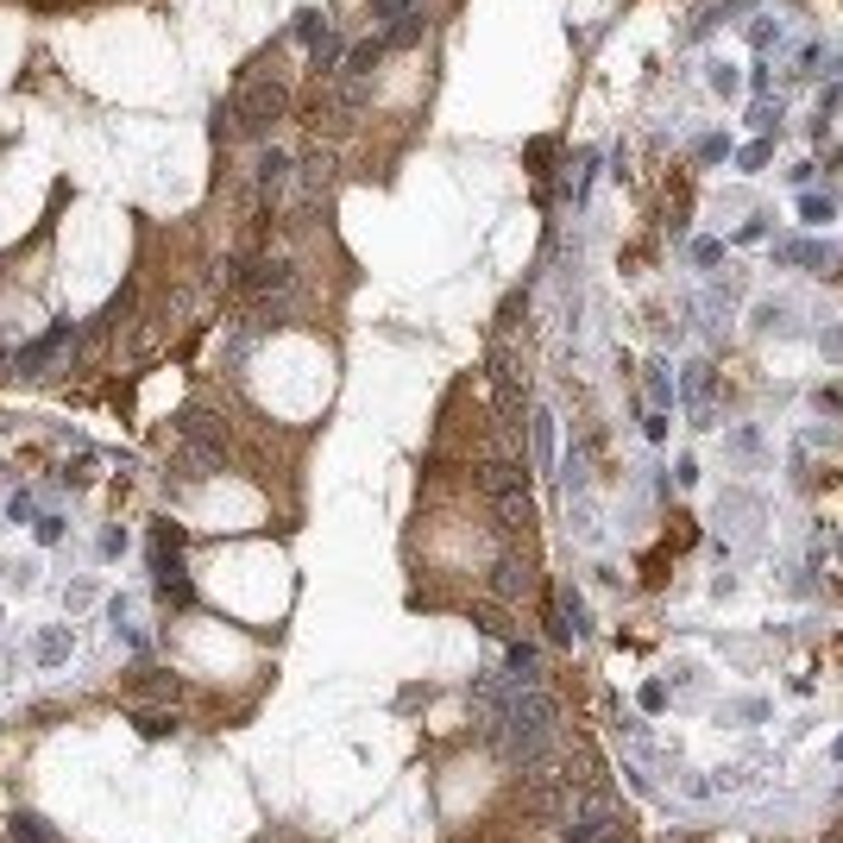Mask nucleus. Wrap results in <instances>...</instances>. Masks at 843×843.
I'll return each instance as SVG.
<instances>
[{
	"label": "nucleus",
	"instance_id": "f257e3e1",
	"mask_svg": "<svg viewBox=\"0 0 843 843\" xmlns=\"http://www.w3.org/2000/svg\"><path fill=\"white\" fill-rule=\"evenodd\" d=\"M554 730H561V706H554V692L516 687V692H511V711H504V730H497V755L530 774V768L548 762Z\"/></svg>",
	"mask_w": 843,
	"mask_h": 843
},
{
	"label": "nucleus",
	"instance_id": "f03ea898",
	"mask_svg": "<svg viewBox=\"0 0 843 843\" xmlns=\"http://www.w3.org/2000/svg\"><path fill=\"white\" fill-rule=\"evenodd\" d=\"M290 114V82L284 76H246L227 107H215V138H265Z\"/></svg>",
	"mask_w": 843,
	"mask_h": 843
},
{
	"label": "nucleus",
	"instance_id": "7ed1b4c3",
	"mask_svg": "<svg viewBox=\"0 0 843 843\" xmlns=\"http://www.w3.org/2000/svg\"><path fill=\"white\" fill-rule=\"evenodd\" d=\"M183 535L171 530V523H157L152 530V598L164 610H189L196 605V579H189V567H183Z\"/></svg>",
	"mask_w": 843,
	"mask_h": 843
},
{
	"label": "nucleus",
	"instance_id": "20e7f679",
	"mask_svg": "<svg viewBox=\"0 0 843 843\" xmlns=\"http://www.w3.org/2000/svg\"><path fill=\"white\" fill-rule=\"evenodd\" d=\"M511 680H504V667H472L466 680V706H472V724L485 743H497V730H504V711H511Z\"/></svg>",
	"mask_w": 843,
	"mask_h": 843
},
{
	"label": "nucleus",
	"instance_id": "39448f33",
	"mask_svg": "<svg viewBox=\"0 0 843 843\" xmlns=\"http://www.w3.org/2000/svg\"><path fill=\"white\" fill-rule=\"evenodd\" d=\"M227 284H234L239 296H258V302H271V296H296V265H290V258L246 253V258H234Z\"/></svg>",
	"mask_w": 843,
	"mask_h": 843
},
{
	"label": "nucleus",
	"instance_id": "423d86ee",
	"mask_svg": "<svg viewBox=\"0 0 843 843\" xmlns=\"http://www.w3.org/2000/svg\"><path fill=\"white\" fill-rule=\"evenodd\" d=\"M561 843H624V819L610 800H573V812L561 819Z\"/></svg>",
	"mask_w": 843,
	"mask_h": 843
},
{
	"label": "nucleus",
	"instance_id": "0eeeda50",
	"mask_svg": "<svg viewBox=\"0 0 843 843\" xmlns=\"http://www.w3.org/2000/svg\"><path fill=\"white\" fill-rule=\"evenodd\" d=\"M76 347V328L70 321H58V328H44L39 340H25V347H13V372L20 378H51L58 372V359Z\"/></svg>",
	"mask_w": 843,
	"mask_h": 843
},
{
	"label": "nucleus",
	"instance_id": "6e6552de",
	"mask_svg": "<svg viewBox=\"0 0 843 843\" xmlns=\"http://www.w3.org/2000/svg\"><path fill=\"white\" fill-rule=\"evenodd\" d=\"M177 441L196 453H220L227 460V415H208L189 403V410H177Z\"/></svg>",
	"mask_w": 843,
	"mask_h": 843
},
{
	"label": "nucleus",
	"instance_id": "1a4fd4ad",
	"mask_svg": "<svg viewBox=\"0 0 843 843\" xmlns=\"http://www.w3.org/2000/svg\"><path fill=\"white\" fill-rule=\"evenodd\" d=\"M253 183H258V202H277L296 183V157L284 152V145H265L258 164H253Z\"/></svg>",
	"mask_w": 843,
	"mask_h": 843
},
{
	"label": "nucleus",
	"instance_id": "9d476101",
	"mask_svg": "<svg viewBox=\"0 0 843 843\" xmlns=\"http://www.w3.org/2000/svg\"><path fill=\"white\" fill-rule=\"evenodd\" d=\"M384 58H391V51H384V39L372 32V39L347 44V58H340V76H333V82H353V89H366V82L378 76V63H384Z\"/></svg>",
	"mask_w": 843,
	"mask_h": 843
},
{
	"label": "nucleus",
	"instance_id": "9b49d317",
	"mask_svg": "<svg viewBox=\"0 0 843 843\" xmlns=\"http://www.w3.org/2000/svg\"><path fill=\"white\" fill-rule=\"evenodd\" d=\"M523 592H530V561H523V554H497V561H491V598H497V605H516Z\"/></svg>",
	"mask_w": 843,
	"mask_h": 843
},
{
	"label": "nucleus",
	"instance_id": "f8f14e48",
	"mask_svg": "<svg viewBox=\"0 0 843 843\" xmlns=\"http://www.w3.org/2000/svg\"><path fill=\"white\" fill-rule=\"evenodd\" d=\"M504 680L511 687H542V648L535 642H504Z\"/></svg>",
	"mask_w": 843,
	"mask_h": 843
},
{
	"label": "nucleus",
	"instance_id": "ddd939ff",
	"mask_svg": "<svg viewBox=\"0 0 843 843\" xmlns=\"http://www.w3.org/2000/svg\"><path fill=\"white\" fill-rule=\"evenodd\" d=\"M70 655H76V629L70 624H44L39 636H32V661L39 667H63Z\"/></svg>",
	"mask_w": 843,
	"mask_h": 843
},
{
	"label": "nucleus",
	"instance_id": "4468645a",
	"mask_svg": "<svg viewBox=\"0 0 843 843\" xmlns=\"http://www.w3.org/2000/svg\"><path fill=\"white\" fill-rule=\"evenodd\" d=\"M340 58H347V39L328 25V32L309 44V76H315V82H333V76H340Z\"/></svg>",
	"mask_w": 843,
	"mask_h": 843
},
{
	"label": "nucleus",
	"instance_id": "2eb2a0df",
	"mask_svg": "<svg viewBox=\"0 0 843 843\" xmlns=\"http://www.w3.org/2000/svg\"><path fill=\"white\" fill-rule=\"evenodd\" d=\"M774 265H805V271H824V265H831V246H824V239H781V246H774Z\"/></svg>",
	"mask_w": 843,
	"mask_h": 843
},
{
	"label": "nucleus",
	"instance_id": "dca6fc26",
	"mask_svg": "<svg viewBox=\"0 0 843 843\" xmlns=\"http://www.w3.org/2000/svg\"><path fill=\"white\" fill-rule=\"evenodd\" d=\"M378 39H384V51H415V44L429 39V7H422V13H410V20L384 25V32H378Z\"/></svg>",
	"mask_w": 843,
	"mask_h": 843
},
{
	"label": "nucleus",
	"instance_id": "f3484780",
	"mask_svg": "<svg viewBox=\"0 0 843 843\" xmlns=\"http://www.w3.org/2000/svg\"><path fill=\"white\" fill-rule=\"evenodd\" d=\"M410 13H422V0H366V20H372V32H384V25L410 20Z\"/></svg>",
	"mask_w": 843,
	"mask_h": 843
},
{
	"label": "nucleus",
	"instance_id": "a211bd4d",
	"mask_svg": "<svg viewBox=\"0 0 843 843\" xmlns=\"http://www.w3.org/2000/svg\"><path fill=\"white\" fill-rule=\"evenodd\" d=\"M13 843H58V831L44 812H13Z\"/></svg>",
	"mask_w": 843,
	"mask_h": 843
},
{
	"label": "nucleus",
	"instance_id": "6ab92c4d",
	"mask_svg": "<svg viewBox=\"0 0 843 843\" xmlns=\"http://www.w3.org/2000/svg\"><path fill=\"white\" fill-rule=\"evenodd\" d=\"M554 610L567 617V629H573V636H586V629H592V617H586V598H579L573 586H561V592H554Z\"/></svg>",
	"mask_w": 843,
	"mask_h": 843
},
{
	"label": "nucleus",
	"instance_id": "aec40b11",
	"mask_svg": "<svg viewBox=\"0 0 843 843\" xmlns=\"http://www.w3.org/2000/svg\"><path fill=\"white\" fill-rule=\"evenodd\" d=\"M133 724H138V737H177L183 718L177 711H133Z\"/></svg>",
	"mask_w": 843,
	"mask_h": 843
},
{
	"label": "nucleus",
	"instance_id": "412c9836",
	"mask_svg": "<svg viewBox=\"0 0 843 843\" xmlns=\"http://www.w3.org/2000/svg\"><path fill=\"white\" fill-rule=\"evenodd\" d=\"M755 328H762V333H787V328H793V309H787V302H755Z\"/></svg>",
	"mask_w": 843,
	"mask_h": 843
},
{
	"label": "nucleus",
	"instance_id": "4be33fe9",
	"mask_svg": "<svg viewBox=\"0 0 843 843\" xmlns=\"http://www.w3.org/2000/svg\"><path fill=\"white\" fill-rule=\"evenodd\" d=\"M800 220L805 227H824V220H837V202L831 196H800Z\"/></svg>",
	"mask_w": 843,
	"mask_h": 843
},
{
	"label": "nucleus",
	"instance_id": "5701e85b",
	"mask_svg": "<svg viewBox=\"0 0 843 843\" xmlns=\"http://www.w3.org/2000/svg\"><path fill=\"white\" fill-rule=\"evenodd\" d=\"M530 429H535V466L548 472L554 466V422H548V415H535Z\"/></svg>",
	"mask_w": 843,
	"mask_h": 843
},
{
	"label": "nucleus",
	"instance_id": "b1692460",
	"mask_svg": "<svg viewBox=\"0 0 843 843\" xmlns=\"http://www.w3.org/2000/svg\"><path fill=\"white\" fill-rule=\"evenodd\" d=\"M32 535H39V548H58V542H63V516H58V511H39Z\"/></svg>",
	"mask_w": 843,
	"mask_h": 843
},
{
	"label": "nucleus",
	"instance_id": "393cba45",
	"mask_svg": "<svg viewBox=\"0 0 843 843\" xmlns=\"http://www.w3.org/2000/svg\"><path fill=\"white\" fill-rule=\"evenodd\" d=\"M648 397H655V403H674V378H667V366H648Z\"/></svg>",
	"mask_w": 843,
	"mask_h": 843
},
{
	"label": "nucleus",
	"instance_id": "a878e982",
	"mask_svg": "<svg viewBox=\"0 0 843 843\" xmlns=\"http://www.w3.org/2000/svg\"><path fill=\"white\" fill-rule=\"evenodd\" d=\"M768 157H774V138H755V145H749V152L737 157V164H743V171H762Z\"/></svg>",
	"mask_w": 843,
	"mask_h": 843
},
{
	"label": "nucleus",
	"instance_id": "bb28decb",
	"mask_svg": "<svg viewBox=\"0 0 843 843\" xmlns=\"http://www.w3.org/2000/svg\"><path fill=\"white\" fill-rule=\"evenodd\" d=\"M730 718H743V724H762V718H768V699H737V706H730Z\"/></svg>",
	"mask_w": 843,
	"mask_h": 843
},
{
	"label": "nucleus",
	"instance_id": "cd10ccee",
	"mask_svg": "<svg viewBox=\"0 0 843 843\" xmlns=\"http://www.w3.org/2000/svg\"><path fill=\"white\" fill-rule=\"evenodd\" d=\"M755 239H768V215H749L743 227H737V246H755Z\"/></svg>",
	"mask_w": 843,
	"mask_h": 843
},
{
	"label": "nucleus",
	"instance_id": "c85d7f7f",
	"mask_svg": "<svg viewBox=\"0 0 843 843\" xmlns=\"http://www.w3.org/2000/svg\"><path fill=\"white\" fill-rule=\"evenodd\" d=\"M7 516H13V523H39V504H32V491H20V497L7 504Z\"/></svg>",
	"mask_w": 843,
	"mask_h": 843
},
{
	"label": "nucleus",
	"instance_id": "c756f323",
	"mask_svg": "<svg viewBox=\"0 0 843 843\" xmlns=\"http://www.w3.org/2000/svg\"><path fill=\"white\" fill-rule=\"evenodd\" d=\"M699 157H706V164H718V157H730V138H724V133L699 138Z\"/></svg>",
	"mask_w": 843,
	"mask_h": 843
},
{
	"label": "nucleus",
	"instance_id": "7c9ffc66",
	"mask_svg": "<svg viewBox=\"0 0 843 843\" xmlns=\"http://www.w3.org/2000/svg\"><path fill=\"white\" fill-rule=\"evenodd\" d=\"M718 258H724V239H699L692 246V265H718Z\"/></svg>",
	"mask_w": 843,
	"mask_h": 843
},
{
	"label": "nucleus",
	"instance_id": "2f4dec72",
	"mask_svg": "<svg viewBox=\"0 0 843 843\" xmlns=\"http://www.w3.org/2000/svg\"><path fill=\"white\" fill-rule=\"evenodd\" d=\"M479 629H485V636H497V642H511V624H504L497 610H479Z\"/></svg>",
	"mask_w": 843,
	"mask_h": 843
},
{
	"label": "nucleus",
	"instance_id": "473e14b6",
	"mask_svg": "<svg viewBox=\"0 0 843 843\" xmlns=\"http://www.w3.org/2000/svg\"><path fill=\"white\" fill-rule=\"evenodd\" d=\"M636 699H642V711H667V687H661V680H648Z\"/></svg>",
	"mask_w": 843,
	"mask_h": 843
},
{
	"label": "nucleus",
	"instance_id": "72a5a7b5",
	"mask_svg": "<svg viewBox=\"0 0 843 843\" xmlns=\"http://www.w3.org/2000/svg\"><path fill=\"white\" fill-rule=\"evenodd\" d=\"M755 448H762V434H755V429H737V434H730V453H755Z\"/></svg>",
	"mask_w": 843,
	"mask_h": 843
},
{
	"label": "nucleus",
	"instance_id": "f704fd0d",
	"mask_svg": "<svg viewBox=\"0 0 843 843\" xmlns=\"http://www.w3.org/2000/svg\"><path fill=\"white\" fill-rule=\"evenodd\" d=\"M812 177H819V164H793V171H787V183H793V189H812Z\"/></svg>",
	"mask_w": 843,
	"mask_h": 843
},
{
	"label": "nucleus",
	"instance_id": "c9c22d12",
	"mask_svg": "<svg viewBox=\"0 0 843 843\" xmlns=\"http://www.w3.org/2000/svg\"><path fill=\"white\" fill-rule=\"evenodd\" d=\"M819 410H831V415H843V391H819Z\"/></svg>",
	"mask_w": 843,
	"mask_h": 843
},
{
	"label": "nucleus",
	"instance_id": "e433bc0d",
	"mask_svg": "<svg viewBox=\"0 0 843 843\" xmlns=\"http://www.w3.org/2000/svg\"><path fill=\"white\" fill-rule=\"evenodd\" d=\"M824 353H831V359H843V333H824Z\"/></svg>",
	"mask_w": 843,
	"mask_h": 843
},
{
	"label": "nucleus",
	"instance_id": "4c0bfd02",
	"mask_svg": "<svg viewBox=\"0 0 843 843\" xmlns=\"http://www.w3.org/2000/svg\"><path fill=\"white\" fill-rule=\"evenodd\" d=\"M831 755H837V762H843V737H837V743H831Z\"/></svg>",
	"mask_w": 843,
	"mask_h": 843
},
{
	"label": "nucleus",
	"instance_id": "58836bf2",
	"mask_svg": "<svg viewBox=\"0 0 843 843\" xmlns=\"http://www.w3.org/2000/svg\"><path fill=\"white\" fill-rule=\"evenodd\" d=\"M0 624H7V617H0Z\"/></svg>",
	"mask_w": 843,
	"mask_h": 843
}]
</instances>
